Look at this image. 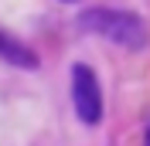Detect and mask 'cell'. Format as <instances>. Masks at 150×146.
I'll return each mask as SVG.
<instances>
[{"label": "cell", "mask_w": 150, "mask_h": 146, "mask_svg": "<svg viewBox=\"0 0 150 146\" xmlns=\"http://www.w3.org/2000/svg\"><path fill=\"white\" fill-rule=\"evenodd\" d=\"M0 58L10 61V65H17V68H38V55L28 44H21V41H14L7 34H0Z\"/></svg>", "instance_id": "obj_3"}, {"label": "cell", "mask_w": 150, "mask_h": 146, "mask_svg": "<svg viewBox=\"0 0 150 146\" xmlns=\"http://www.w3.org/2000/svg\"><path fill=\"white\" fill-rule=\"evenodd\" d=\"M143 146H150V133H147V139H143Z\"/></svg>", "instance_id": "obj_4"}, {"label": "cell", "mask_w": 150, "mask_h": 146, "mask_svg": "<svg viewBox=\"0 0 150 146\" xmlns=\"http://www.w3.org/2000/svg\"><path fill=\"white\" fill-rule=\"evenodd\" d=\"M72 102L85 126H96L103 119V88H99V78L89 65L72 68Z\"/></svg>", "instance_id": "obj_2"}, {"label": "cell", "mask_w": 150, "mask_h": 146, "mask_svg": "<svg viewBox=\"0 0 150 146\" xmlns=\"http://www.w3.org/2000/svg\"><path fill=\"white\" fill-rule=\"evenodd\" d=\"M85 31H92V34L106 37L112 44L126 48V51H140L147 44V24H143L137 14L130 10H112V7H92L85 10L82 17H79Z\"/></svg>", "instance_id": "obj_1"}]
</instances>
